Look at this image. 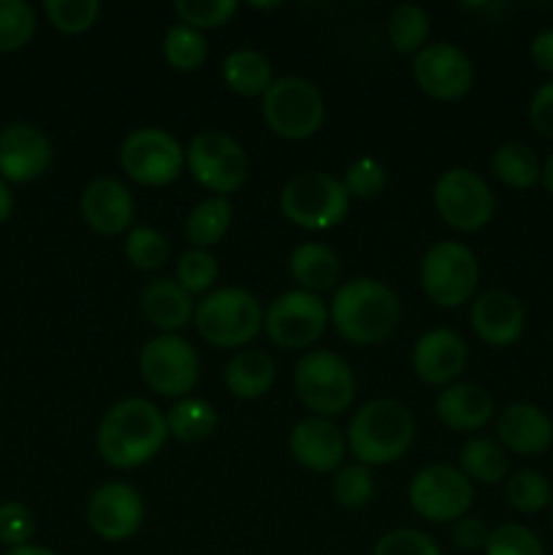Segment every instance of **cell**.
Masks as SVG:
<instances>
[{
  "label": "cell",
  "instance_id": "6da1fadb",
  "mask_svg": "<svg viewBox=\"0 0 553 555\" xmlns=\"http://www.w3.org/2000/svg\"><path fill=\"white\" fill-rule=\"evenodd\" d=\"M168 439L166 415L146 399H123L98 426V453L112 469H136L155 459Z\"/></svg>",
  "mask_w": 553,
  "mask_h": 555
},
{
  "label": "cell",
  "instance_id": "7a4b0ae2",
  "mask_svg": "<svg viewBox=\"0 0 553 555\" xmlns=\"http://www.w3.org/2000/svg\"><path fill=\"white\" fill-rule=\"evenodd\" d=\"M331 320L336 334L350 345H380L394 334L399 323V298L385 282L356 276L334 293Z\"/></svg>",
  "mask_w": 553,
  "mask_h": 555
},
{
  "label": "cell",
  "instance_id": "3957f363",
  "mask_svg": "<svg viewBox=\"0 0 553 555\" xmlns=\"http://www.w3.org/2000/svg\"><path fill=\"white\" fill-rule=\"evenodd\" d=\"M415 442V417L401 401L374 399L352 415L347 444L363 466L399 461Z\"/></svg>",
  "mask_w": 553,
  "mask_h": 555
},
{
  "label": "cell",
  "instance_id": "277c9868",
  "mask_svg": "<svg viewBox=\"0 0 553 555\" xmlns=\"http://www.w3.org/2000/svg\"><path fill=\"white\" fill-rule=\"evenodd\" d=\"M195 328L211 347H244L263 328L258 298L242 287H220L204 296L193 312Z\"/></svg>",
  "mask_w": 553,
  "mask_h": 555
},
{
  "label": "cell",
  "instance_id": "5b68a950",
  "mask_svg": "<svg viewBox=\"0 0 553 555\" xmlns=\"http://www.w3.org/2000/svg\"><path fill=\"white\" fill-rule=\"evenodd\" d=\"M296 396L318 417L342 415L356 399V374L342 356L312 350L296 363Z\"/></svg>",
  "mask_w": 553,
  "mask_h": 555
},
{
  "label": "cell",
  "instance_id": "8992f818",
  "mask_svg": "<svg viewBox=\"0 0 553 555\" xmlns=\"http://www.w3.org/2000/svg\"><path fill=\"white\" fill-rule=\"evenodd\" d=\"M282 215L293 225L304 231H329L339 225L350 209V195H347L342 179L331 173L309 171L298 173L285 184L280 195Z\"/></svg>",
  "mask_w": 553,
  "mask_h": 555
},
{
  "label": "cell",
  "instance_id": "52a82bcc",
  "mask_svg": "<svg viewBox=\"0 0 553 555\" xmlns=\"http://www.w3.org/2000/svg\"><path fill=\"white\" fill-rule=\"evenodd\" d=\"M263 119L282 139H312L325 119L323 95L301 76H282L263 95Z\"/></svg>",
  "mask_w": 553,
  "mask_h": 555
},
{
  "label": "cell",
  "instance_id": "ba28073f",
  "mask_svg": "<svg viewBox=\"0 0 553 555\" xmlns=\"http://www.w3.org/2000/svg\"><path fill=\"white\" fill-rule=\"evenodd\" d=\"M480 269L466 244L437 242L421 260V287L437 307L455 309L475 293Z\"/></svg>",
  "mask_w": 553,
  "mask_h": 555
},
{
  "label": "cell",
  "instance_id": "9c48e42d",
  "mask_svg": "<svg viewBox=\"0 0 553 555\" xmlns=\"http://www.w3.org/2000/svg\"><path fill=\"white\" fill-rule=\"evenodd\" d=\"M184 166L190 168L195 182L206 188L209 193H217L220 198L236 193L249 173L247 152L242 150L239 141L220 130H204L190 141L184 150Z\"/></svg>",
  "mask_w": 553,
  "mask_h": 555
},
{
  "label": "cell",
  "instance_id": "30bf717a",
  "mask_svg": "<svg viewBox=\"0 0 553 555\" xmlns=\"http://www.w3.org/2000/svg\"><path fill=\"white\" fill-rule=\"evenodd\" d=\"M434 206L445 225L453 231L472 233L491 222L497 201L483 177L470 168H448L434 184Z\"/></svg>",
  "mask_w": 553,
  "mask_h": 555
},
{
  "label": "cell",
  "instance_id": "8fae6325",
  "mask_svg": "<svg viewBox=\"0 0 553 555\" xmlns=\"http://www.w3.org/2000/svg\"><path fill=\"white\" fill-rule=\"evenodd\" d=\"M119 166L144 188H166L182 173L184 150L168 130L139 128L125 135L119 146Z\"/></svg>",
  "mask_w": 553,
  "mask_h": 555
},
{
  "label": "cell",
  "instance_id": "7c38bea8",
  "mask_svg": "<svg viewBox=\"0 0 553 555\" xmlns=\"http://www.w3.org/2000/svg\"><path fill=\"white\" fill-rule=\"evenodd\" d=\"M407 499L421 518L432 524H450V520L455 524L472 509L475 488L461 469L432 464L412 477Z\"/></svg>",
  "mask_w": 553,
  "mask_h": 555
},
{
  "label": "cell",
  "instance_id": "4fadbf2b",
  "mask_svg": "<svg viewBox=\"0 0 553 555\" xmlns=\"http://www.w3.org/2000/svg\"><path fill=\"white\" fill-rule=\"evenodd\" d=\"M139 369L144 383L168 399L190 393L201 374L198 352L177 334H160L146 341L139 356Z\"/></svg>",
  "mask_w": 553,
  "mask_h": 555
},
{
  "label": "cell",
  "instance_id": "5bb4252c",
  "mask_svg": "<svg viewBox=\"0 0 553 555\" xmlns=\"http://www.w3.org/2000/svg\"><path fill=\"white\" fill-rule=\"evenodd\" d=\"M325 325H329V309L320 301V296L307 291L282 293L263 314V328L269 339L285 350L314 345L325 334Z\"/></svg>",
  "mask_w": 553,
  "mask_h": 555
},
{
  "label": "cell",
  "instance_id": "9a60e30c",
  "mask_svg": "<svg viewBox=\"0 0 553 555\" xmlns=\"http://www.w3.org/2000/svg\"><path fill=\"white\" fill-rule=\"evenodd\" d=\"M412 76L434 101H459L472 90L475 68L466 52L453 43H428L412 60Z\"/></svg>",
  "mask_w": 553,
  "mask_h": 555
},
{
  "label": "cell",
  "instance_id": "2e32d148",
  "mask_svg": "<svg viewBox=\"0 0 553 555\" xmlns=\"http://www.w3.org/2000/svg\"><path fill=\"white\" fill-rule=\"evenodd\" d=\"M90 529L106 542H125L144 524V499L128 482H106L87 502Z\"/></svg>",
  "mask_w": 553,
  "mask_h": 555
},
{
  "label": "cell",
  "instance_id": "e0dca14e",
  "mask_svg": "<svg viewBox=\"0 0 553 555\" xmlns=\"http://www.w3.org/2000/svg\"><path fill=\"white\" fill-rule=\"evenodd\" d=\"M52 166V141L30 122H11L0 130V179L5 184L36 182Z\"/></svg>",
  "mask_w": 553,
  "mask_h": 555
},
{
  "label": "cell",
  "instance_id": "ac0fdd59",
  "mask_svg": "<svg viewBox=\"0 0 553 555\" xmlns=\"http://www.w3.org/2000/svg\"><path fill=\"white\" fill-rule=\"evenodd\" d=\"M81 217L101 236H119L136 217L133 195L114 177L92 179L81 193Z\"/></svg>",
  "mask_w": 553,
  "mask_h": 555
},
{
  "label": "cell",
  "instance_id": "d6986e66",
  "mask_svg": "<svg viewBox=\"0 0 553 555\" xmlns=\"http://www.w3.org/2000/svg\"><path fill=\"white\" fill-rule=\"evenodd\" d=\"M470 323L486 345L510 347L524 336V304L507 291H488L477 296L475 304H472Z\"/></svg>",
  "mask_w": 553,
  "mask_h": 555
},
{
  "label": "cell",
  "instance_id": "ffe728a7",
  "mask_svg": "<svg viewBox=\"0 0 553 555\" xmlns=\"http://www.w3.org/2000/svg\"><path fill=\"white\" fill-rule=\"evenodd\" d=\"M466 366V345L455 331L434 328L415 341L412 369L426 385H450Z\"/></svg>",
  "mask_w": 553,
  "mask_h": 555
},
{
  "label": "cell",
  "instance_id": "44dd1931",
  "mask_svg": "<svg viewBox=\"0 0 553 555\" xmlns=\"http://www.w3.org/2000/svg\"><path fill=\"white\" fill-rule=\"evenodd\" d=\"M293 459L309 472H336L345 459V437L325 417H304L291 431Z\"/></svg>",
  "mask_w": 553,
  "mask_h": 555
},
{
  "label": "cell",
  "instance_id": "7402d4cb",
  "mask_svg": "<svg viewBox=\"0 0 553 555\" xmlns=\"http://www.w3.org/2000/svg\"><path fill=\"white\" fill-rule=\"evenodd\" d=\"M497 434L515 455H542L553 442V423L540 406L510 404L499 412Z\"/></svg>",
  "mask_w": 553,
  "mask_h": 555
},
{
  "label": "cell",
  "instance_id": "603a6c76",
  "mask_svg": "<svg viewBox=\"0 0 553 555\" xmlns=\"http://www.w3.org/2000/svg\"><path fill=\"white\" fill-rule=\"evenodd\" d=\"M437 415L453 431H477L486 423H491L493 399L480 385H448L437 396Z\"/></svg>",
  "mask_w": 553,
  "mask_h": 555
},
{
  "label": "cell",
  "instance_id": "cb8c5ba5",
  "mask_svg": "<svg viewBox=\"0 0 553 555\" xmlns=\"http://www.w3.org/2000/svg\"><path fill=\"white\" fill-rule=\"evenodd\" d=\"M139 309L146 318V323L166 331V334L184 328L195 312L193 296L173 280L150 282V285L141 291Z\"/></svg>",
  "mask_w": 553,
  "mask_h": 555
},
{
  "label": "cell",
  "instance_id": "d4e9b609",
  "mask_svg": "<svg viewBox=\"0 0 553 555\" xmlns=\"http://www.w3.org/2000/svg\"><path fill=\"white\" fill-rule=\"evenodd\" d=\"M276 379V366L269 352L263 350H242L228 361L226 366V388L236 399L253 401L271 390Z\"/></svg>",
  "mask_w": 553,
  "mask_h": 555
},
{
  "label": "cell",
  "instance_id": "484cf974",
  "mask_svg": "<svg viewBox=\"0 0 553 555\" xmlns=\"http://www.w3.org/2000/svg\"><path fill=\"white\" fill-rule=\"evenodd\" d=\"M291 274L307 293H325L339 282L342 263L336 253L325 244L307 242L298 244L291 253Z\"/></svg>",
  "mask_w": 553,
  "mask_h": 555
},
{
  "label": "cell",
  "instance_id": "4316f807",
  "mask_svg": "<svg viewBox=\"0 0 553 555\" xmlns=\"http://www.w3.org/2000/svg\"><path fill=\"white\" fill-rule=\"evenodd\" d=\"M222 79H226L228 90L236 95L255 98L269 92V87L274 85V70H271L269 60L255 49H236L222 63Z\"/></svg>",
  "mask_w": 553,
  "mask_h": 555
},
{
  "label": "cell",
  "instance_id": "83f0119b",
  "mask_svg": "<svg viewBox=\"0 0 553 555\" xmlns=\"http://www.w3.org/2000/svg\"><path fill=\"white\" fill-rule=\"evenodd\" d=\"M491 168L499 182L515 190H529L537 182H542V163L531 146L520 141H507L499 146L491 157Z\"/></svg>",
  "mask_w": 553,
  "mask_h": 555
},
{
  "label": "cell",
  "instance_id": "f1b7e54d",
  "mask_svg": "<svg viewBox=\"0 0 553 555\" xmlns=\"http://www.w3.org/2000/svg\"><path fill=\"white\" fill-rule=\"evenodd\" d=\"M168 423V437H173L177 442L195 444L204 442L215 434L217 428V412L209 401L204 399H179L177 404L168 410L166 415Z\"/></svg>",
  "mask_w": 553,
  "mask_h": 555
},
{
  "label": "cell",
  "instance_id": "f546056e",
  "mask_svg": "<svg viewBox=\"0 0 553 555\" xmlns=\"http://www.w3.org/2000/svg\"><path fill=\"white\" fill-rule=\"evenodd\" d=\"M461 472L466 480L486 482V486H497L507 477L510 461L507 453L499 442L488 437H475L461 448Z\"/></svg>",
  "mask_w": 553,
  "mask_h": 555
},
{
  "label": "cell",
  "instance_id": "4dcf8cb0",
  "mask_svg": "<svg viewBox=\"0 0 553 555\" xmlns=\"http://www.w3.org/2000/svg\"><path fill=\"white\" fill-rule=\"evenodd\" d=\"M231 217H233V206L228 198H206L190 211L188 225H184V233H188L190 244H195V249H209L220 242L222 236L231 228Z\"/></svg>",
  "mask_w": 553,
  "mask_h": 555
},
{
  "label": "cell",
  "instance_id": "1f68e13d",
  "mask_svg": "<svg viewBox=\"0 0 553 555\" xmlns=\"http://www.w3.org/2000/svg\"><path fill=\"white\" fill-rule=\"evenodd\" d=\"M428 30H432V20L426 11L415 3H404L394 9L388 20V38L394 43L396 52L401 54H417L426 47Z\"/></svg>",
  "mask_w": 553,
  "mask_h": 555
},
{
  "label": "cell",
  "instance_id": "d6a6232c",
  "mask_svg": "<svg viewBox=\"0 0 553 555\" xmlns=\"http://www.w3.org/2000/svg\"><path fill=\"white\" fill-rule=\"evenodd\" d=\"M206 52H209V47H206V38L201 36V30H193L182 22L173 25L163 38V57L168 60L171 68L184 70V74L198 70L204 65Z\"/></svg>",
  "mask_w": 553,
  "mask_h": 555
},
{
  "label": "cell",
  "instance_id": "836d02e7",
  "mask_svg": "<svg viewBox=\"0 0 553 555\" xmlns=\"http://www.w3.org/2000/svg\"><path fill=\"white\" fill-rule=\"evenodd\" d=\"M504 493H507L510 507L518 509V513L524 515L540 513V509H545L548 504L553 502L551 482H548V477L537 469L515 472L507 480V491Z\"/></svg>",
  "mask_w": 553,
  "mask_h": 555
},
{
  "label": "cell",
  "instance_id": "e575fe53",
  "mask_svg": "<svg viewBox=\"0 0 553 555\" xmlns=\"http://www.w3.org/2000/svg\"><path fill=\"white\" fill-rule=\"evenodd\" d=\"M36 36V11L25 0H0V52H16Z\"/></svg>",
  "mask_w": 553,
  "mask_h": 555
},
{
  "label": "cell",
  "instance_id": "d590c367",
  "mask_svg": "<svg viewBox=\"0 0 553 555\" xmlns=\"http://www.w3.org/2000/svg\"><path fill=\"white\" fill-rule=\"evenodd\" d=\"M43 11H47V20L52 22L54 30L79 36L95 25L101 3L98 0H47Z\"/></svg>",
  "mask_w": 553,
  "mask_h": 555
},
{
  "label": "cell",
  "instance_id": "8d00e7d4",
  "mask_svg": "<svg viewBox=\"0 0 553 555\" xmlns=\"http://www.w3.org/2000/svg\"><path fill=\"white\" fill-rule=\"evenodd\" d=\"M168 238L157 228L139 225L125 238V255L139 271H155L168 260Z\"/></svg>",
  "mask_w": 553,
  "mask_h": 555
},
{
  "label": "cell",
  "instance_id": "74e56055",
  "mask_svg": "<svg viewBox=\"0 0 553 555\" xmlns=\"http://www.w3.org/2000/svg\"><path fill=\"white\" fill-rule=\"evenodd\" d=\"M374 496V477L369 466L350 464L336 469L334 475V499L339 507L358 509L372 502Z\"/></svg>",
  "mask_w": 553,
  "mask_h": 555
},
{
  "label": "cell",
  "instance_id": "f35d334b",
  "mask_svg": "<svg viewBox=\"0 0 553 555\" xmlns=\"http://www.w3.org/2000/svg\"><path fill=\"white\" fill-rule=\"evenodd\" d=\"M179 22L193 30H209V27H222L231 22L239 11L236 0H179L173 5Z\"/></svg>",
  "mask_w": 553,
  "mask_h": 555
},
{
  "label": "cell",
  "instance_id": "ab89813d",
  "mask_svg": "<svg viewBox=\"0 0 553 555\" xmlns=\"http://www.w3.org/2000/svg\"><path fill=\"white\" fill-rule=\"evenodd\" d=\"M486 555H545L540 537L520 524H502L488 534Z\"/></svg>",
  "mask_w": 553,
  "mask_h": 555
},
{
  "label": "cell",
  "instance_id": "60d3db41",
  "mask_svg": "<svg viewBox=\"0 0 553 555\" xmlns=\"http://www.w3.org/2000/svg\"><path fill=\"white\" fill-rule=\"evenodd\" d=\"M217 271L220 269H217L215 255L206 253V249H190L179 258L177 282L190 296H201L217 282Z\"/></svg>",
  "mask_w": 553,
  "mask_h": 555
},
{
  "label": "cell",
  "instance_id": "b9f144b4",
  "mask_svg": "<svg viewBox=\"0 0 553 555\" xmlns=\"http://www.w3.org/2000/svg\"><path fill=\"white\" fill-rule=\"evenodd\" d=\"M385 182H388V173H385V166L374 157H358L345 173V190L350 198H377L385 190Z\"/></svg>",
  "mask_w": 553,
  "mask_h": 555
},
{
  "label": "cell",
  "instance_id": "7bdbcfd3",
  "mask_svg": "<svg viewBox=\"0 0 553 555\" xmlns=\"http://www.w3.org/2000/svg\"><path fill=\"white\" fill-rule=\"evenodd\" d=\"M36 534V515L22 502H3L0 504V542L5 547L30 545Z\"/></svg>",
  "mask_w": 553,
  "mask_h": 555
},
{
  "label": "cell",
  "instance_id": "ee69618b",
  "mask_svg": "<svg viewBox=\"0 0 553 555\" xmlns=\"http://www.w3.org/2000/svg\"><path fill=\"white\" fill-rule=\"evenodd\" d=\"M374 555H445L442 547L428 534L415 529L388 531L374 545Z\"/></svg>",
  "mask_w": 553,
  "mask_h": 555
},
{
  "label": "cell",
  "instance_id": "f6af8a7d",
  "mask_svg": "<svg viewBox=\"0 0 553 555\" xmlns=\"http://www.w3.org/2000/svg\"><path fill=\"white\" fill-rule=\"evenodd\" d=\"M529 122L545 139H553V81L542 85L540 90L531 95L529 103Z\"/></svg>",
  "mask_w": 553,
  "mask_h": 555
},
{
  "label": "cell",
  "instance_id": "bcb514c9",
  "mask_svg": "<svg viewBox=\"0 0 553 555\" xmlns=\"http://www.w3.org/2000/svg\"><path fill=\"white\" fill-rule=\"evenodd\" d=\"M488 534H491V531L486 529V524H483L480 518H470V515L455 520L453 531H450L453 545L459 547V551H483L488 542Z\"/></svg>",
  "mask_w": 553,
  "mask_h": 555
},
{
  "label": "cell",
  "instance_id": "7dc6e473",
  "mask_svg": "<svg viewBox=\"0 0 553 555\" xmlns=\"http://www.w3.org/2000/svg\"><path fill=\"white\" fill-rule=\"evenodd\" d=\"M529 54L537 68L553 76V27H545V30H540L531 38Z\"/></svg>",
  "mask_w": 553,
  "mask_h": 555
},
{
  "label": "cell",
  "instance_id": "c3c4849f",
  "mask_svg": "<svg viewBox=\"0 0 553 555\" xmlns=\"http://www.w3.org/2000/svg\"><path fill=\"white\" fill-rule=\"evenodd\" d=\"M11 211H14V193H11L9 184L0 179V225H3L5 220L11 217Z\"/></svg>",
  "mask_w": 553,
  "mask_h": 555
},
{
  "label": "cell",
  "instance_id": "681fc988",
  "mask_svg": "<svg viewBox=\"0 0 553 555\" xmlns=\"http://www.w3.org/2000/svg\"><path fill=\"white\" fill-rule=\"evenodd\" d=\"M5 555H60V553H54L52 547H43V545H22V547H11Z\"/></svg>",
  "mask_w": 553,
  "mask_h": 555
},
{
  "label": "cell",
  "instance_id": "f907efd6",
  "mask_svg": "<svg viewBox=\"0 0 553 555\" xmlns=\"http://www.w3.org/2000/svg\"><path fill=\"white\" fill-rule=\"evenodd\" d=\"M542 184H545L548 193L553 195V152H551V155H548L545 166H542Z\"/></svg>",
  "mask_w": 553,
  "mask_h": 555
},
{
  "label": "cell",
  "instance_id": "816d5d0a",
  "mask_svg": "<svg viewBox=\"0 0 553 555\" xmlns=\"http://www.w3.org/2000/svg\"><path fill=\"white\" fill-rule=\"evenodd\" d=\"M249 9L253 11H271V9H280V3H249Z\"/></svg>",
  "mask_w": 553,
  "mask_h": 555
},
{
  "label": "cell",
  "instance_id": "f5cc1de1",
  "mask_svg": "<svg viewBox=\"0 0 553 555\" xmlns=\"http://www.w3.org/2000/svg\"><path fill=\"white\" fill-rule=\"evenodd\" d=\"M551 520H553V502H551Z\"/></svg>",
  "mask_w": 553,
  "mask_h": 555
}]
</instances>
